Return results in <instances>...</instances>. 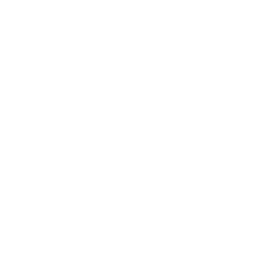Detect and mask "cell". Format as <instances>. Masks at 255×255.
<instances>
[]
</instances>
